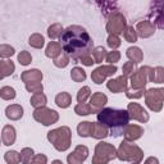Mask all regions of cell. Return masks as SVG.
Here are the masks:
<instances>
[{"label": "cell", "instance_id": "2", "mask_svg": "<svg viewBox=\"0 0 164 164\" xmlns=\"http://www.w3.org/2000/svg\"><path fill=\"white\" fill-rule=\"evenodd\" d=\"M99 121L108 124L110 127H118L121 124H126L128 122V114L124 110H113V109H104L99 114Z\"/></svg>", "mask_w": 164, "mask_h": 164}, {"label": "cell", "instance_id": "5", "mask_svg": "<svg viewBox=\"0 0 164 164\" xmlns=\"http://www.w3.org/2000/svg\"><path fill=\"white\" fill-rule=\"evenodd\" d=\"M53 164H62V163H60V162H59V160H56V162H54V163H53Z\"/></svg>", "mask_w": 164, "mask_h": 164}, {"label": "cell", "instance_id": "1", "mask_svg": "<svg viewBox=\"0 0 164 164\" xmlns=\"http://www.w3.org/2000/svg\"><path fill=\"white\" fill-rule=\"evenodd\" d=\"M62 41L67 53L73 54L75 58L81 55L84 51H87V49L91 46V40L87 32L78 26L68 27L63 33Z\"/></svg>", "mask_w": 164, "mask_h": 164}, {"label": "cell", "instance_id": "3", "mask_svg": "<svg viewBox=\"0 0 164 164\" xmlns=\"http://www.w3.org/2000/svg\"><path fill=\"white\" fill-rule=\"evenodd\" d=\"M14 158L18 159V154L16 153V151H9V153H7V155H5L7 162H9L12 164H16L17 163V160H14Z\"/></svg>", "mask_w": 164, "mask_h": 164}, {"label": "cell", "instance_id": "4", "mask_svg": "<svg viewBox=\"0 0 164 164\" xmlns=\"http://www.w3.org/2000/svg\"><path fill=\"white\" fill-rule=\"evenodd\" d=\"M19 60L22 62V64H28L30 60H31V58H30L26 53H22V54L19 55Z\"/></svg>", "mask_w": 164, "mask_h": 164}]
</instances>
